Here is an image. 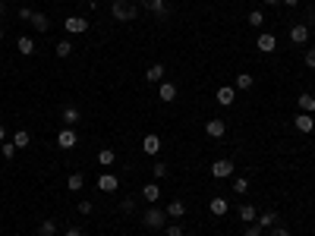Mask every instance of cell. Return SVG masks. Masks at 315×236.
<instances>
[{
  "label": "cell",
  "mask_w": 315,
  "mask_h": 236,
  "mask_svg": "<svg viewBox=\"0 0 315 236\" xmlns=\"http://www.w3.org/2000/svg\"><path fill=\"white\" fill-rule=\"evenodd\" d=\"M19 19H25V22L32 19V10H29V6H22V10H19Z\"/></svg>",
  "instance_id": "60d3db41"
},
{
  "label": "cell",
  "mask_w": 315,
  "mask_h": 236,
  "mask_svg": "<svg viewBox=\"0 0 315 236\" xmlns=\"http://www.w3.org/2000/svg\"><path fill=\"white\" fill-rule=\"evenodd\" d=\"M120 208H123V211H135V198H123Z\"/></svg>",
  "instance_id": "74e56055"
},
{
  "label": "cell",
  "mask_w": 315,
  "mask_h": 236,
  "mask_svg": "<svg viewBox=\"0 0 315 236\" xmlns=\"http://www.w3.org/2000/svg\"><path fill=\"white\" fill-rule=\"evenodd\" d=\"M89 3H91V6H95V3H98V0H89Z\"/></svg>",
  "instance_id": "bcb514c9"
},
{
  "label": "cell",
  "mask_w": 315,
  "mask_h": 236,
  "mask_svg": "<svg viewBox=\"0 0 315 236\" xmlns=\"http://www.w3.org/2000/svg\"><path fill=\"white\" fill-rule=\"evenodd\" d=\"M91 211H95V205H91V201H85V198H82V201H79V214L85 217V214H91Z\"/></svg>",
  "instance_id": "d590c367"
},
{
  "label": "cell",
  "mask_w": 315,
  "mask_h": 236,
  "mask_svg": "<svg viewBox=\"0 0 315 236\" xmlns=\"http://www.w3.org/2000/svg\"><path fill=\"white\" fill-rule=\"evenodd\" d=\"M284 6H300V0H280Z\"/></svg>",
  "instance_id": "7bdbcfd3"
},
{
  "label": "cell",
  "mask_w": 315,
  "mask_h": 236,
  "mask_svg": "<svg viewBox=\"0 0 315 236\" xmlns=\"http://www.w3.org/2000/svg\"><path fill=\"white\" fill-rule=\"evenodd\" d=\"M300 111L303 114H315V95H309V91L300 95Z\"/></svg>",
  "instance_id": "d4e9b609"
},
{
  "label": "cell",
  "mask_w": 315,
  "mask_h": 236,
  "mask_svg": "<svg viewBox=\"0 0 315 236\" xmlns=\"http://www.w3.org/2000/svg\"><path fill=\"white\" fill-rule=\"evenodd\" d=\"M167 236H183V224H167Z\"/></svg>",
  "instance_id": "e575fe53"
},
{
  "label": "cell",
  "mask_w": 315,
  "mask_h": 236,
  "mask_svg": "<svg viewBox=\"0 0 315 236\" xmlns=\"http://www.w3.org/2000/svg\"><path fill=\"white\" fill-rule=\"evenodd\" d=\"M16 47H19V54H22V57H32V54H35V41H32L29 35H22L19 41H16Z\"/></svg>",
  "instance_id": "44dd1931"
},
{
  "label": "cell",
  "mask_w": 315,
  "mask_h": 236,
  "mask_svg": "<svg viewBox=\"0 0 315 236\" xmlns=\"http://www.w3.org/2000/svg\"><path fill=\"white\" fill-rule=\"evenodd\" d=\"M139 6H145V10H151V13H155V16H161V19H164V16L170 13L164 0H139Z\"/></svg>",
  "instance_id": "7c38bea8"
},
{
  "label": "cell",
  "mask_w": 315,
  "mask_h": 236,
  "mask_svg": "<svg viewBox=\"0 0 315 236\" xmlns=\"http://www.w3.org/2000/svg\"><path fill=\"white\" fill-rule=\"evenodd\" d=\"M98 189L110 196V192H117V189H120V180H117L114 173H101V176H98Z\"/></svg>",
  "instance_id": "8992f818"
},
{
  "label": "cell",
  "mask_w": 315,
  "mask_h": 236,
  "mask_svg": "<svg viewBox=\"0 0 315 236\" xmlns=\"http://www.w3.org/2000/svg\"><path fill=\"white\" fill-rule=\"evenodd\" d=\"M54 236H57V233H54Z\"/></svg>",
  "instance_id": "f907efd6"
},
{
  "label": "cell",
  "mask_w": 315,
  "mask_h": 236,
  "mask_svg": "<svg viewBox=\"0 0 315 236\" xmlns=\"http://www.w3.org/2000/svg\"><path fill=\"white\" fill-rule=\"evenodd\" d=\"M252 82H255V79H252L249 73H240V76H236V88H240V91H249Z\"/></svg>",
  "instance_id": "f546056e"
},
{
  "label": "cell",
  "mask_w": 315,
  "mask_h": 236,
  "mask_svg": "<svg viewBox=\"0 0 315 236\" xmlns=\"http://www.w3.org/2000/svg\"><path fill=\"white\" fill-rule=\"evenodd\" d=\"M41 233H45V236H54V233H57V221H41Z\"/></svg>",
  "instance_id": "836d02e7"
},
{
  "label": "cell",
  "mask_w": 315,
  "mask_h": 236,
  "mask_svg": "<svg viewBox=\"0 0 315 236\" xmlns=\"http://www.w3.org/2000/svg\"><path fill=\"white\" fill-rule=\"evenodd\" d=\"M66 236H82V227H70V230H66Z\"/></svg>",
  "instance_id": "b9f144b4"
},
{
  "label": "cell",
  "mask_w": 315,
  "mask_h": 236,
  "mask_svg": "<svg viewBox=\"0 0 315 236\" xmlns=\"http://www.w3.org/2000/svg\"><path fill=\"white\" fill-rule=\"evenodd\" d=\"M6 139V129H3V123H0V142H3Z\"/></svg>",
  "instance_id": "ee69618b"
},
{
  "label": "cell",
  "mask_w": 315,
  "mask_h": 236,
  "mask_svg": "<svg viewBox=\"0 0 315 236\" xmlns=\"http://www.w3.org/2000/svg\"><path fill=\"white\" fill-rule=\"evenodd\" d=\"M70 54H73V41L60 38V41H57V57H70Z\"/></svg>",
  "instance_id": "83f0119b"
},
{
  "label": "cell",
  "mask_w": 315,
  "mask_h": 236,
  "mask_svg": "<svg viewBox=\"0 0 315 236\" xmlns=\"http://www.w3.org/2000/svg\"><path fill=\"white\" fill-rule=\"evenodd\" d=\"M66 186H70V192H79L85 186V173H70V180H66Z\"/></svg>",
  "instance_id": "4316f807"
},
{
  "label": "cell",
  "mask_w": 315,
  "mask_h": 236,
  "mask_svg": "<svg viewBox=\"0 0 315 236\" xmlns=\"http://www.w3.org/2000/svg\"><path fill=\"white\" fill-rule=\"evenodd\" d=\"M114 161H117V151H114V148H101V151H98V164H101V167H110Z\"/></svg>",
  "instance_id": "7402d4cb"
},
{
  "label": "cell",
  "mask_w": 315,
  "mask_h": 236,
  "mask_svg": "<svg viewBox=\"0 0 315 236\" xmlns=\"http://www.w3.org/2000/svg\"><path fill=\"white\" fill-rule=\"evenodd\" d=\"M142 151H145V155H151V157H158V151H161V139L155 136V132H148V136L142 139Z\"/></svg>",
  "instance_id": "8fae6325"
},
{
  "label": "cell",
  "mask_w": 315,
  "mask_h": 236,
  "mask_svg": "<svg viewBox=\"0 0 315 236\" xmlns=\"http://www.w3.org/2000/svg\"><path fill=\"white\" fill-rule=\"evenodd\" d=\"M227 208H230V205H227V198H221V196H215V198L208 201V211L215 214V217H224V214H227Z\"/></svg>",
  "instance_id": "5bb4252c"
},
{
  "label": "cell",
  "mask_w": 315,
  "mask_h": 236,
  "mask_svg": "<svg viewBox=\"0 0 315 236\" xmlns=\"http://www.w3.org/2000/svg\"><path fill=\"white\" fill-rule=\"evenodd\" d=\"M236 217L246 224H255V217H259V211H255V205H240V211H236Z\"/></svg>",
  "instance_id": "ffe728a7"
},
{
  "label": "cell",
  "mask_w": 315,
  "mask_h": 236,
  "mask_svg": "<svg viewBox=\"0 0 315 236\" xmlns=\"http://www.w3.org/2000/svg\"><path fill=\"white\" fill-rule=\"evenodd\" d=\"M139 16V6L135 3H126V0H117V3H110V19L117 22H130Z\"/></svg>",
  "instance_id": "6da1fadb"
},
{
  "label": "cell",
  "mask_w": 315,
  "mask_h": 236,
  "mask_svg": "<svg viewBox=\"0 0 315 236\" xmlns=\"http://www.w3.org/2000/svg\"><path fill=\"white\" fill-rule=\"evenodd\" d=\"M293 126H296L300 132H312V129H315V117H312V114H303V111H300V114L293 117Z\"/></svg>",
  "instance_id": "ba28073f"
},
{
  "label": "cell",
  "mask_w": 315,
  "mask_h": 236,
  "mask_svg": "<svg viewBox=\"0 0 315 236\" xmlns=\"http://www.w3.org/2000/svg\"><path fill=\"white\" fill-rule=\"evenodd\" d=\"M0 41H3V29H0Z\"/></svg>",
  "instance_id": "7dc6e473"
},
{
  "label": "cell",
  "mask_w": 315,
  "mask_h": 236,
  "mask_svg": "<svg viewBox=\"0 0 315 236\" xmlns=\"http://www.w3.org/2000/svg\"><path fill=\"white\" fill-rule=\"evenodd\" d=\"M274 47H277V38L268 35V32H262V35H259V50H262V54H271Z\"/></svg>",
  "instance_id": "e0dca14e"
},
{
  "label": "cell",
  "mask_w": 315,
  "mask_h": 236,
  "mask_svg": "<svg viewBox=\"0 0 315 236\" xmlns=\"http://www.w3.org/2000/svg\"><path fill=\"white\" fill-rule=\"evenodd\" d=\"M110 3H117V0H110Z\"/></svg>",
  "instance_id": "c3c4849f"
},
{
  "label": "cell",
  "mask_w": 315,
  "mask_h": 236,
  "mask_svg": "<svg viewBox=\"0 0 315 236\" xmlns=\"http://www.w3.org/2000/svg\"><path fill=\"white\" fill-rule=\"evenodd\" d=\"M76 142H79V136H76V132L70 129V126H66V129H60V132H57V145H60L63 151L76 148Z\"/></svg>",
  "instance_id": "5b68a950"
},
{
  "label": "cell",
  "mask_w": 315,
  "mask_h": 236,
  "mask_svg": "<svg viewBox=\"0 0 315 236\" xmlns=\"http://www.w3.org/2000/svg\"><path fill=\"white\" fill-rule=\"evenodd\" d=\"M183 214H186V201H183V198H174V201H170V205H167V217H174V221H180Z\"/></svg>",
  "instance_id": "9a60e30c"
},
{
  "label": "cell",
  "mask_w": 315,
  "mask_h": 236,
  "mask_svg": "<svg viewBox=\"0 0 315 236\" xmlns=\"http://www.w3.org/2000/svg\"><path fill=\"white\" fill-rule=\"evenodd\" d=\"M224 132H227V123L224 120H208L205 123V136L208 139H224Z\"/></svg>",
  "instance_id": "52a82bcc"
},
{
  "label": "cell",
  "mask_w": 315,
  "mask_h": 236,
  "mask_svg": "<svg viewBox=\"0 0 315 236\" xmlns=\"http://www.w3.org/2000/svg\"><path fill=\"white\" fill-rule=\"evenodd\" d=\"M312 117H315V114H312Z\"/></svg>",
  "instance_id": "681fc988"
},
{
  "label": "cell",
  "mask_w": 315,
  "mask_h": 236,
  "mask_svg": "<svg viewBox=\"0 0 315 236\" xmlns=\"http://www.w3.org/2000/svg\"><path fill=\"white\" fill-rule=\"evenodd\" d=\"M246 236H262V227L259 224H249V227H246Z\"/></svg>",
  "instance_id": "f35d334b"
},
{
  "label": "cell",
  "mask_w": 315,
  "mask_h": 236,
  "mask_svg": "<svg viewBox=\"0 0 315 236\" xmlns=\"http://www.w3.org/2000/svg\"><path fill=\"white\" fill-rule=\"evenodd\" d=\"M246 189H249V180H246V176H233V192L236 196H243Z\"/></svg>",
  "instance_id": "1f68e13d"
},
{
  "label": "cell",
  "mask_w": 315,
  "mask_h": 236,
  "mask_svg": "<svg viewBox=\"0 0 315 236\" xmlns=\"http://www.w3.org/2000/svg\"><path fill=\"white\" fill-rule=\"evenodd\" d=\"M306 66H309V70H315V47L306 50Z\"/></svg>",
  "instance_id": "8d00e7d4"
},
{
  "label": "cell",
  "mask_w": 315,
  "mask_h": 236,
  "mask_svg": "<svg viewBox=\"0 0 315 236\" xmlns=\"http://www.w3.org/2000/svg\"><path fill=\"white\" fill-rule=\"evenodd\" d=\"M0 155H3L6 157V161H13V155H16V145H13V142H0Z\"/></svg>",
  "instance_id": "4dcf8cb0"
},
{
  "label": "cell",
  "mask_w": 315,
  "mask_h": 236,
  "mask_svg": "<svg viewBox=\"0 0 315 236\" xmlns=\"http://www.w3.org/2000/svg\"><path fill=\"white\" fill-rule=\"evenodd\" d=\"M164 73H167L164 63H151L148 70H145V79H148V82H161V79H164Z\"/></svg>",
  "instance_id": "d6986e66"
},
{
  "label": "cell",
  "mask_w": 315,
  "mask_h": 236,
  "mask_svg": "<svg viewBox=\"0 0 315 236\" xmlns=\"http://www.w3.org/2000/svg\"><path fill=\"white\" fill-rule=\"evenodd\" d=\"M79 120H82V114H79V107H73V104H66V107H63V123H66V126H70V129H73V126H76V123H79Z\"/></svg>",
  "instance_id": "2e32d148"
},
{
  "label": "cell",
  "mask_w": 315,
  "mask_h": 236,
  "mask_svg": "<svg viewBox=\"0 0 315 236\" xmlns=\"http://www.w3.org/2000/svg\"><path fill=\"white\" fill-rule=\"evenodd\" d=\"M158 98L164 101V104L177 101V85H174V82H161V85H158Z\"/></svg>",
  "instance_id": "4fadbf2b"
},
{
  "label": "cell",
  "mask_w": 315,
  "mask_h": 236,
  "mask_svg": "<svg viewBox=\"0 0 315 236\" xmlns=\"http://www.w3.org/2000/svg\"><path fill=\"white\" fill-rule=\"evenodd\" d=\"M142 224L148 227V230H161V227H167V211H161L158 205H151L145 214H142Z\"/></svg>",
  "instance_id": "7a4b0ae2"
},
{
  "label": "cell",
  "mask_w": 315,
  "mask_h": 236,
  "mask_svg": "<svg viewBox=\"0 0 315 236\" xmlns=\"http://www.w3.org/2000/svg\"><path fill=\"white\" fill-rule=\"evenodd\" d=\"M142 198H145L148 205H158V198H161V189H158V183H148V186H142Z\"/></svg>",
  "instance_id": "ac0fdd59"
},
{
  "label": "cell",
  "mask_w": 315,
  "mask_h": 236,
  "mask_svg": "<svg viewBox=\"0 0 315 236\" xmlns=\"http://www.w3.org/2000/svg\"><path fill=\"white\" fill-rule=\"evenodd\" d=\"M215 98H218V104H221V107H230V104H233V98H236V91H233V85H221V88L215 91Z\"/></svg>",
  "instance_id": "30bf717a"
},
{
  "label": "cell",
  "mask_w": 315,
  "mask_h": 236,
  "mask_svg": "<svg viewBox=\"0 0 315 236\" xmlns=\"http://www.w3.org/2000/svg\"><path fill=\"white\" fill-rule=\"evenodd\" d=\"M211 176H215V180H227V176H233V161H230V157H218V161L211 164Z\"/></svg>",
  "instance_id": "3957f363"
},
{
  "label": "cell",
  "mask_w": 315,
  "mask_h": 236,
  "mask_svg": "<svg viewBox=\"0 0 315 236\" xmlns=\"http://www.w3.org/2000/svg\"><path fill=\"white\" fill-rule=\"evenodd\" d=\"M29 22L35 25L38 32H47V29H50V22H47V16H45V13H32V19H29Z\"/></svg>",
  "instance_id": "484cf974"
},
{
  "label": "cell",
  "mask_w": 315,
  "mask_h": 236,
  "mask_svg": "<svg viewBox=\"0 0 315 236\" xmlns=\"http://www.w3.org/2000/svg\"><path fill=\"white\" fill-rule=\"evenodd\" d=\"M13 145H16V148H29V145H32V132H29V129H19V132L13 136Z\"/></svg>",
  "instance_id": "603a6c76"
},
{
  "label": "cell",
  "mask_w": 315,
  "mask_h": 236,
  "mask_svg": "<svg viewBox=\"0 0 315 236\" xmlns=\"http://www.w3.org/2000/svg\"><path fill=\"white\" fill-rule=\"evenodd\" d=\"M259 227L265 230V227H277V211H262L259 214Z\"/></svg>",
  "instance_id": "cb8c5ba5"
},
{
  "label": "cell",
  "mask_w": 315,
  "mask_h": 236,
  "mask_svg": "<svg viewBox=\"0 0 315 236\" xmlns=\"http://www.w3.org/2000/svg\"><path fill=\"white\" fill-rule=\"evenodd\" d=\"M246 19H249L252 29H262V25H265V13H262V10H252L249 16H246Z\"/></svg>",
  "instance_id": "f1b7e54d"
},
{
  "label": "cell",
  "mask_w": 315,
  "mask_h": 236,
  "mask_svg": "<svg viewBox=\"0 0 315 236\" xmlns=\"http://www.w3.org/2000/svg\"><path fill=\"white\" fill-rule=\"evenodd\" d=\"M265 3H271V6H280V0H265Z\"/></svg>",
  "instance_id": "f6af8a7d"
},
{
  "label": "cell",
  "mask_w": 315,
  "mask_h": 236,
  "mask_svg": "<svg viewBox=\"0 0 315 236\" xmlns=\"http://www.w3.org/2000/svg\"><path fill=\"white\" fill-rule=\"evenodd\" d=\"M151 173H155V180H161V176H167V164H164V161H155V167H151Z\"/></svg>",
  "instance_id": "d6a6232c"
},
{
  "label": "cell",
  "mask_w": 315,
  "mask_h": 236,
  "mask_svg": "<svg viewBox=\"0 0 315 236\" xmlns=\"http://www.w3.org/2000/svg\"><path fill=\"white\" fill-rule=\"evenodd\" d=\"M290 41H293V44H306V41H309V25L296 22L293 29H290Z\"/></svg>",
  "instance_id": "9c48e42d"
},
{
  "label": "cell",
  "mask_w": 315,
  "mask_h": 236,
  "mask_svg": "<svg viewBox=\"0 0 315 236\" xmlns=\"http://www.w3.org/2000/svg\"><path fill=\"white\" fill-rule=\"evenodd\" d=\"M268 236H290V233H287V227H274V230H271Z\"/></svg>",
  "instance_id": "ab89813d"
},
{
  "label": "cell",
  "mask_w": 315,
  "mask_h": 236,
  "mask_svg": "<svg viewBox=\"0 0 315 236\" xmlns=\"http://www.w3.org/2000/svg\"><path fill=\"white\" fill-rule=\"evenodd\" d=\"M63 29L70 32V35H82V32H89V19H82V16H70V19L63 22Z\"/></svg>",
  "instance_id": "277c9868"
}]
</instances>
